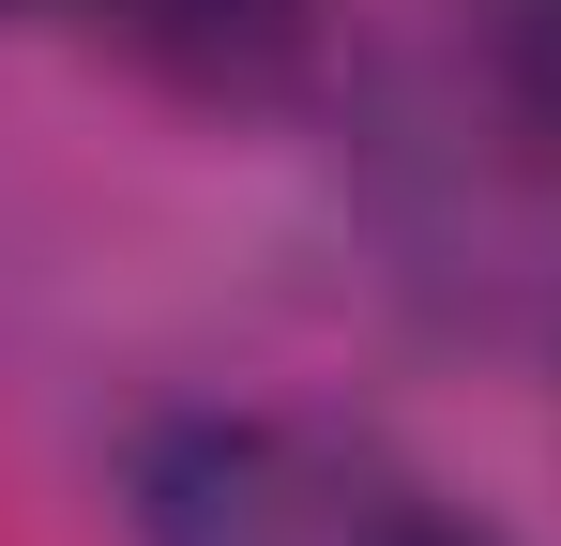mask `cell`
Returning a JSON list of instances; mask_svg holds the SVG:
<instances>
[{"label": "cell", "mask_w": 561, "mask_h": 546, "mask_svg": "<svg viewBox=\"0 0 561 546\" xmlns=\"http://www.w3.org/2000/svg\"><path fill=\"white\" fill-rule=\"evenodd\" d=\"M137 546H501L394 455L274 410H197L137 455Z\"/></svg>", "instance_id": "6da1fadb"}, {"label": "cell", "mask_w": 561, "mask_h": 546, "mask_svg": "<svg viewBox=\"0 0 561 546\" xmlns=\"http://www.w3.org/2000/svg\"><path fill=\"white\" fill-rule=\"evenodd\" d=\"M31 15H61V31H106V46H137L152 77H274L288 61V15L304 0H31Z\"/></svg>", "instance_id": "7a4b0ae2"}]
</instances>
